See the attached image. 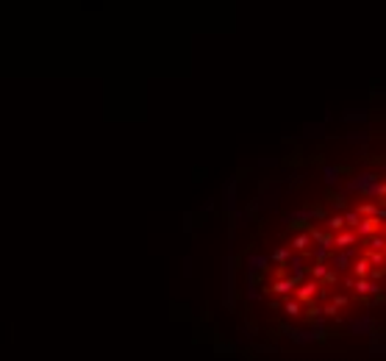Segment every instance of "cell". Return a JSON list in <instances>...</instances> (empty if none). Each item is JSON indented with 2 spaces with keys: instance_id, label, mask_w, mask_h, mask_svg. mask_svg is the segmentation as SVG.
Returning a JSON list of instances; mask_svg holds the SVG:
<instances>
[{
  "instance_id": "obj_2",
  "label": "cell",
  "mask_w": 386,
  "mask_h": 361,
  "mask_svg": "<svg viewBox=\"0 0 386 361\" xmlns=\"http://www.w3.org/2000/svg\"><path fill=\"white\" fill-rule=\"evenodd\" d=\"M317 292H319V286H317L314 281L300 283V286H298V300H300V303H311L314 297H317Z\"/></svg>"
},
{
  "instance_id": "obj_13",
  "label": "cell",
  "mask_w": 386,
  "mask_h": 361,
  "mask_svg": "<svg viewBox=\"0 0 386 361\" xmlns=\"http://www.w3.org/2000/svg\"><path fill=\"white\" fill-rule=\"evenodd\" d=\"M384 253H386V247H384Z\"/></svg>"
},
{
  "instance_id": "obj_5",
  "label": "cell",
  "mask_w": 386,
  "mask_h": 361,
  "mask_svg": "<svg viewBox=\"0 0 386 361\" xmlns=\"http://www.w3.org/2000/svg\"><path fill=\"white\" fill-rule=\"evenodd\" d=\"M333 244L336 247H350V244H356V234L353 231H342V234L333 236Z\"/></svg>"
},
{
  "instance_id": "obj_11",
  "label": "cell",
  "mask_w": 386,
  "mask_h": 361,
  "mask_svg": "<svg viewBox=\"0 0 386 361\" xmlns=\"http://www.w3.org/2000/svg\"><path fill=\"white\" fill-rule=\"evenodd\" d=\"M272 261L286 264V261H289V250H275V253H272Z\"/></svg>"
},
{
  "instance_id": "obj_4",
  "label": "cell",
  "mask_w": 386,
  "mask_h": 361,
  "mask_svg": "<svg viewBox=\"0 0 386 361\" xmlns=\"http://www.w3.org/2000/svg\"><path fill=\"white\" fill-rule=\"evenodd\" d=\"M369 273H372V264H369V258H358V261L353 264V275H356V278H367Z\"/></svg>"
},
{
  "instance_id": "obj_6",
  "label": "cell",
  "mask_w": 386,
  "mask_h": 361,
  "mask_svg": "<svg viewBox=\"0 0 386 361\" xmlns=\"http://www.w3.org/2000/svg\"><path fill=\"white\" fill-rule=\"evenodd\" d=\"M303 306H306V303H300L298 297H292V300H286L283 311L289 314V317H300V314H303Z\"/></svg>"
},
{
  "instance_id": "obj_9",
  "label": "cell",
  "mask_w": 386,
  "mask_h": 361,
  "mask_svg": "<svg viewBox=\"0 0 386 361\" xmlns=\"http://www.w3.org/2000/svg\"><path fill=\"white\" fill-rule=\"evenodd\" d=\"M328 275H331V270L325 267V264H317V267H311V278H314V281H325Z\"/></svg>"
},
{
  "instance_id": "obj_7",
  "label": "cell",
  "mask_w": 386,
  "mask_h": 361,
  "mask_svg": "<svg viewBox=\"0 0 386 361\" xmlns=\"http://www.w3.org/2000/svg\"><path fill=\"white\" fill-rule=\"evenodd\" d=\"M292 289H295L292 278H286V281H275V283L270 286V292H275V294H289Z\"/></svg>"
},
{
  "instance_id": "obj_10",
  "label": "cell",
  "mask_w": 386,
  "mask_h": 361,
  "mask_svg": "<svg viewBox=\"0 0 386 361\" xmlns=\"http://www.w3.org/2000/svg\"><path fill=\"white\" fill-rule=\"evenodd\" d=\"M328 228H331V231H339V228H345V217H339V214H336V217H331V220H328Z\"/></svg>"
},
{
  "instance_id": "obj_3",
  "label": "cell",
  "mask_w": 386,
  "mask_h": 361,
  "mask_svg": "<svg viewBox=\"0 0 386 361\" xmlns=\"http://www.w3.org/2000/svg\"><path fill=\"white\" fill-rule=\"evenodd\" d=\"M353 289H356V294H375L378 292V283L367 281V278H356Z\"/></svg>"
},
{
  "instance_id": "obj_8",
  "label": "cell",
  "mask_w": 386,
  "mask_h": 361,
  "mask_svg": "<svg viewBox=\"0 0 386 361\" xmlns=\"http://www.w3.org/2000/svg\"><path fill=\"white\" fill-rule=\"evenodd\" d=\"M309 242H311V234H298L295 239H292V247H295V250H306Z\"/></svg>"
},
{
  "instance_id": "obj_12",
  "label": "cell",
  "mask_w": 386,
  "mask_h": 361,
  "mask_svg": "<svg viewBox=\"0 0 386 361\" xmlns=\"http://www.w3.org/2000/svg\"><path fill=\"white\" fill-rule=\"evenodd\" d=\"M333 306H336V309H345V306H348V297H345V294H336V297H333Z\"/></svg>"
},
{
  "instance_id": "obj_1",
  "label": "cell",
  "mask_w": 386,
  "mask_h": 361,
  "mask_svg": "<svg viewBox=\"0 0 386 361\" xmlns=\"http://www.w3.org/2000/svg\"><path fill=\"white\" fill-rule=\"evenodd\" d=\"M356 231L361 236H375L378 231H381V220H378V217H361V223H358Z\"/></svg>"
}]
</instances>
